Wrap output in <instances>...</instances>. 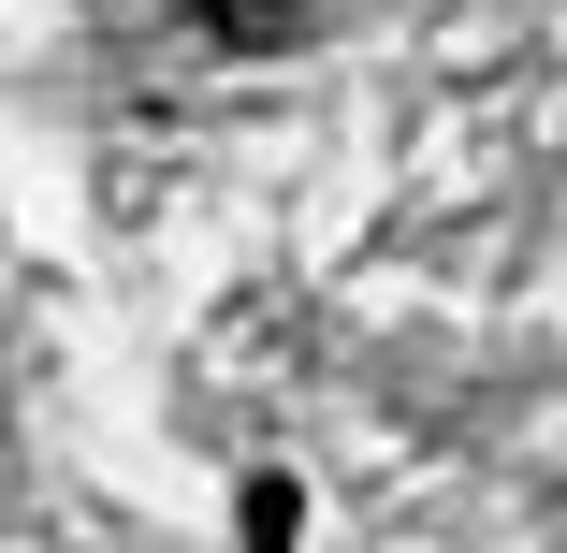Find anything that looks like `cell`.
Here are the masks:
<instances>
[{"mask_svg":"<svg viewBox=\"0 0 567 553\" xmlns=\"http://www.w3.org/2000/svg\"><path fill=\"white\" fill-rule=\"evenodd\" d=\"M204 30H234V44H291L306 30V0H189Z\"/></svg>","mask_w":567,"mask_h":553,"instance_id":"1","label":"cell"},{"mask_svg":"<svg viewBox=\"0 0 567 553\" xmlns=\"http://www.w3.org/2000/svg\"><path fill=\"white\" fill-rule=\"evenodd\" d=\"M248 539H262V553H291V539H306V495H291V481H277V467H262V481H248Z\"/></svg>","mask_w":567,"mask_h":553,"instance_id":"2","label":"cell"}]
</instances>
